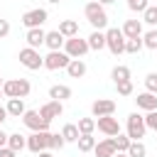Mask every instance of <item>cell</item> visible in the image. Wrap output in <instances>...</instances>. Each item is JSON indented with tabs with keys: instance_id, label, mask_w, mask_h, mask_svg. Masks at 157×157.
<instances>
[{
	"instance_id": "obj_32",
	"label": "cell",
	"mask_w": 157,
	"mask_h": 157,
	"mask_svg": "<svg viewBox=\"0 0 157 157\" xmlns=\"http://www.w3.org/2000/svg\"><path fill=\"white\" fill-rule=\"evenodd\" d=\"M66 142H64V137H61V132L56 135V132H49V140H47V150H61Z\"/></svg>"
},
{
	"instance_id": "obj_10",
	"label": "cell",
	"mask_w": 157,
	"mask_h": 157,
	"mask_svg": "<svg viewBox=\"0 0 157 157\" xmlns=\"http://www.w3.org/2000/svg\"><path fill=\"white\" fill-rule=\"evenodd\" d=\"M91 113H93V118L113 115V113H115V101H113V98H96V101L91 103Z\"/></svg>"
},
{
	"instance_id": "obj_37",
	"label": "cell",
	"mask_w": 157,
	"mask_h": 157,
	"mask_svg": "<svg viewBox=\"0 0 157 157\" xmlns=\"http://www.w3.org/2000/svg\"><path fill=\"white\" fill-rule=\"evenodd\" d=\"M145 125H147V130H155L157 132V110H150L145 115Z\"/></svg>"
},
{
	"instance_id": "obj_15",
	"label": "cell",
	"mask_w": 157,
	"mask_h": 157,
	"mask_svg": "<svg viewBox=\"0 0 157 157\" xmlns=\"http://www.w3.org/2000/svg\"><path fill=\"white\" fill-rule=\"evenodd\" d=\"M118 150H115V140L113 137H105V140H101V142H96V147H93V155L96 157H113Z\"/></svg>"
},
{
	"instance_id": "obj_44",
	"label": "cell",
	"mask_w": 157,
	"mask_h": 157,
	"mask_svg": "<svg viewBox=\"0 0 157 157\" xmlns=\"http://www.w3.org/2000/svg\"><path fill=\"white\" fill-rule=\"evenodd\" d=\"M37 157H54V155H52V152H49V150H44V152H39V155H37Z\"/></svg>"
},
{
	"instance_id": "obj_46",
	"label": "cell",
	"mask_w": 157,
	"mask_h": 157,
	"mask_svg": "<svg viewBox=\"0 0 157 157\" xmlns=\"http://www.w3.org/2000/svg\"><path fill=\"white\" fill-rule=\"evenodd\" d=\"M2 96H5V93H2V86H0V98H2Z\"/></svg>"
},
{
	"instance_id": "obj_29",
	"label": "cell",
	"mask_w": 157,
	"mask_h": 157,
	"mask_svg": "<svg viewBox=\"0 0 157 157\" xmlns=\"http://www.w3.org/2000/svg\"><path fill=\"white\" fill-rule=\"evenodd\" d=\"M76 145H78V152H93V147H96V137H93V135H78Z\"/></svg>"
},
{
	"instance_id": "obj_6",
	"label": "cell",
	"mask_w": 157,
	"mask_h": 157,
	"mask_svg": "<svg viewBox=\"0 0 157 157\" xmlns=\"http://www.w3.org/2000/svg\"><path fill=\"white\" fill-rule=\"evenodd\" d=\"M64 52L69 54V59H83L91 49H88V42L81 39V37H71L64 42Z\"/></svg>"
},
{
	"instance_id": "obj_38",
	"label": "cell",
	"mask_w": 157,
	"mask_h": 157,
	"mask_svg": "<svg viewBox=\"0 0 157 157\" xmlns=\"http://www.w3.org/2000/svg\"><path fill=\"white\" fill-rule=\"evenodd\" d=\"M128 7H130L132 12H145V7H147V0H128Z\"/></svg>"
},
{
	"instance_id": "obj_18",
	"label": "cell",
	"mask_w": 157,
	"mask_h": 157,
	"mask_svg": "<svg viewBox=\"0 0 157 157\" xmlns=\"http://www.w3.org/2000/svg\"><path fill=\"white\" fill-rule=\"evenodd\" d=\"M64 37L59 34V29H54V32H47V37H44V47H49V52H61L64 49Z\"/></svg>"
},
{
	"instance_id": "obj_33",
	"label": "cell",
	"mask_w": 157,
	"mask_h": 157,
	"mask_svg": "<svg viewBox=\"0 0 157 157\" xmlns=\"http://www.w3.org/2000/svg\"><path fill=\"white\" fill-rule=\"evenodd\" d=\"M113 140H115V150H118V152H128V147H130V142H132V140H130L128 135H123V132H118Z\"/></svg>"
},
{
	"instance_id": "obj_4",
	"label": "cell",
	"mask_w": 157,
	"mask_h": 157,
	"mask_svg": "<svg viewBox=\"0 0 157 157\" xmlns=\"http://www.w3.org/2000/svg\"><path fill=\"white\" fill-rule=\"evenodd\" d=\"M147 132V125H145V115L140 113H130L128 115V125H125V135L130 140H142Z\"/></svg>"
},
{
	"instance_id": "obj_23",
	"label": "cell",
	"mask_w": 157,
	"mask_h": 157,
	"mask_svg": "<svg viewBox=\"0 0 157 157\" xmlns=\"http://www.w3.org/2000/svg\"><path fill=\"white\" fill-rule=\"evenodd\" d=\"M5 110H7V115H12V118H22V113H25L27 108H25V101H22V98H7Z\"/></svg>"
},
{
	"instance_id": "obj_48",
	"label": "cell",
	"mask_w": 157,
	"mask_h": 157,
	"mask_svg": "<svg viewBox=\"0 0 157 157\" xmlns=\"http://www.w3.org/2000/svg\"><path fill=\"white\" fill-rule=\"evenodd\" d=\"M0 86H2V76H0Z\"/></svg>"
},
{
	"instance_id": "obj_13",
	"label": "cell",
	"mask_w": 157,
	"mask_h": 157,
	"mask_svg": "<svg viewBox=\"0 0 157 157\" xmlns=\"http://www.w3.org/2000/svg\"><path fill=\"white\" fill-rule=\"evenodd\" d=\"M64 113V103H59V101H47L44 105H39V115L44 118V120H54V118H59Z\"/></svg>"
},
{
	"instance_id": "obj_20",
	"label": "cell",
	"mask_w": 157,
	"mask_h": 157,
	"mask_svg": "<svg viewBox=\"0 0 157 157\" xmlns=\"http://www.w3.org/2000/svg\"><path fill=\"white\" fill-rule=\"evenodd\" d=\"M49 98H52V101L64 103L66 98H71V88H69L66 83H54V86L49 88Z\"/></svg>"
},
{
	"instance_id": "obj_3",
	"label": "cell",
	"mask_w": 157,
	"mask_h": 157,
	"mask_svg": "<svg viewBox=\"0 0 157 157\" xmlns=\"http://www.w3.org/2000/svg\"><path fill=\"white\" fill-rule=\"evenodd\" d=\"M17 59H20V64H22L25 69H29V71H39V69L44 66V56L39 54V49H32V47L20 49Z\"/></svg>"
},
{
	"instance_id": "obj_12",
	"label": "cell",
	"mask_w": 157,
	"mask_h": 157,
	"mask_svg": "<svg viewBox=\"0 0 157 157\" xmlns=\"http://www.w3.org/2000/svg\"><path fill=\"white\" fill-rule=\"evenodd\" d=\"M47 140H49V130H47V132H32V135L27 137V150H29L32 155H39V152L47 150Z\"/></svg>"
},
{
	"instance_id": "obj_28",
	"label": "cell",
	"mask_w": 157,
	"mask_h": 157,
	"mask_svg": "<svg viewBox=\"0 0 157 157\" xmlns=\"http://www.w3.org/2000/svg\"><path fill=\"white\" fill-rule=\"evenodd\" d=\"M78 128L74 125V123H66L64 128H61V137H64V142H76L78 140Z\"/></svg>"
},
{
	"instance_id": "obj_2",
	"label": "cell",
	"mask_w": 157,
	"mask_h": 157,
	"mask_svg": "<svg viewBox=\"0 0 157 157\" xmlns=\"http://www.w3.org/2000/svg\"><path fill=\"white\" fill-rule=\"evenodd\" d=\"M29 91H32V83L27 78H7V81H2V93L7 98H22L25 101L29 96Z\"/></svg>"
},
{
	"instance_id": "obj_41",
	"label": "cell",
	"mask_w": 157,
	"mask_h": 157,
	"mask_svg": "<svg viewBox=\"0 0 157 157\" xmlns=\"http://www.w3.org/2000/svg\"><path fill=\"white\" fill-rule=\"evenodd\" d=\"M0 147H7V132L0 128Z\"/></svg>"
},
{
	"instance_id": "obj_1",
	"label": "cell",
	"mask_w": 157,
	"mask_h": 157,
	"mask_svg": "<svg viewBox=\"0 0 157 157\" xmlns=\"http://www.w3.org/2000/svg\"><path fill=\"white\" fill-rule=\"evenodd\" d=\"M83 15H86V20L91 22V27L93 29H105L108 27V12H105V7L101 5V2H86V7H83Z\"/></svg>"
},
{
	"instance_id": "obj_43",
	"label": "cell",
	"mask_w": 157,
	"mask_h": 157,
	"mask_svg": "<svg viewBox=\"0 0 157 157\" xmlns=\"http://www.w3.org/2000/svg\"><path fill=\"white\" fill-rule=\"evenodd\" d=\"M96 2H101V5H103V7H105V5H113V2H115V0H96Z\"/></svg>"
},
{
	"instance_id": "obj_24",
	"label": "cell",
	"mask_w": 157,
	"mask_h": 157,
	"mask_svg": "<svg viewBox=\"0 0 157 157\" xmlns=\"http://www.w3.org/2000/svg\"><path fill=\"white\" fill-rule=\"evenodd\" d=\"M130 76H132V71H130V66H125V64H118V66H113V71H110V78H113L115 83L130 81Z\"/></svg>"
},
{
	"instance_id": "obj_26",
	"label": "cell",
	"mask_w": 157,
	"mask_h": 157,
	"mask_svg": "<svg viewBox=\"0 0 157 157\" xmlns=\"http://www.w3.org/2000/svg\"><path fill=\"white\" fill-rule=\"evenodd\" d=\"M125 155H128V157H147V147H145L142 140H132Z\"/></svg>"
},
{
	"instance_id": "obj_45",
	"label": "cell",
	"mask_w": 157,
	"mask_h": 157,
	"mask_svg": "<svg viewBox=\"0 0 157 157\" xmlns=\"http://www.w3.org/2000/svg\"><path fill=\"white\" fill-rule=\"evenodd\" d=\"M113 157H128V155H125V152H115Z\"/></svg>"
},
{
	"instance_id": "obj_17",
	"label": "cell",
	"mask_w": 157,
	"mask_h": 157,
	"mask_svg": "<svg viewBox=\"0 0 157 157\" xmlns=\"http://www.w3.org/2000/svg\"><path fill=\"white\" fill-rule=\"evenodd\" d=\"M135 103H137V108H142V110H157V96L155 93H147V91H142V93H137V98H135Z\"/></svg>"
},
{
	"instance_id": "obj_9",
	"label": "cell",
	"mask_w": 157,
	"mask_h": 157,
	"mask_svg": "<svg viewBox=\"0 0 157 157\" xmlns=\"http://www.w3.org/2000/svg\"><path fill=\"white\" fill-rule=\"evenodd\" d=\"M69 54L61 49V52H49L47 56H44V69H49V71H59V69H66L69 66Z\"/></svg>"
},
{
	"instance_id": "obj_31",
	"label": "cell",
	"mask_w": 157,
	"mask_h": 157,
	"mask_svg": "<svg viewBox=\"0 0 157 157\" xmlns=\"http://www.w3.org/2000/svg\"><path fill=\"white\" fill-rule=\"evenodd\" d=\"M142 47H145V49L157 52V29H155V27H152L150 32H145V34H142Z\"/></svg>"
},
{
	"instance_id": "obj_34",
	"label": "cell",
	"mask_w": 157,
	"mask_h": 157,
	"mask_svg": "<svg viewBox=\"0 0 157 157\" xmlns=\"http://www.w3.org/2000/svg\"><path fill=\"white\" fill-rule=\"evenodd\" d=\"M145 88H147V93H155L157 96V71H150L145 76Z\"/></svg>"
},
{
	"instance_id": "obj_8",
	"label": "cell",
	"mask_w": 157,
	"mask_h": 157,
	"mask_svg": "<svg viewBox=\"0 0 157 157\" xmlns=\"http://www.w3.org/2000/svg\"><path fill=\"white\" fill-rule=\"evenodd\" d=\"M47 17H49V15H47L44 7H34V10H27L20 22H22L27 29H34V27H42V25L47 22Z\"/></svg>"
},
{
	"instance_id": "obj_16",
	"label": "cell",
	"mask_w": 157,
	"mask_h": 157,
	"mask_svg": "<svg viewBox=\"0 0 157 157\" xmlns=\"http://www.w3.org/2000/svg\"><path fill=\"white\" fill-rule=\"evenodd\" d=\"M44 37H47V32H44L42 27L27 29V34H25V39H27V47H32V49H39V47L44 44Z\"/></svg>"
},
{
	"instance_id": "obj_21",
	"label": "cell",
	"mask_w": 157,
	"mask_h": 157,
	"mask_svg": "<svg viewBox=\"0 0 157 157\" xmlns=\"http://www.w3.org/2000/svg\"><path fill=\"white\" fill-rule=\"evenodd\" d=\"M59 34H61L64 39L78 37V22H76V20H64V22H59Z\"/></svg>"
},
{
	"instance_id": "obj_7",
	"label": "cell",
	"mask_w": 157,
	"mask_h": 157,
	"mask_svg": "<svg viewBox=\"0 0 157 157\" xmlns=\"http://www.w3.org/2000/svg\"><path fill=\"white\" fill-rule=\"evenodd\" d=\"M22 123L25 128H29L32 132H47L49 130V120H44L39 115V110H25L22 113Z\"/></svg>"
},
{
	"instance_id": "obj_40",
	"label": "cell",
	"mask_w": 157,
	"mask_h": 157,
	"mask_svg": "<svg viewBox=\"0 0 157 157\" xmlns=\"http://www.w3.org/2000/svg\"><path fill=\"white\" fill-rule=\"evenodd\" d=\"M0 157H17V152H12L10 147H0Z\"/></svg>"
},
{
	"instance_id": "obj_14",
	"label": "cell",
	"mask_w": 157,
	"mask_h": 157,
	"mask_svg": "<svg viewBox=\"0 0 157 157\" xmlns=\"http://www.w3.org/2000/svg\"><path fill=\"white\" fill-rule=\"evenodd\" d=\"M120 32L125 34V39H140L142 37V22L140 20H125Z\"/></svg>"
},
{
	"instance_id": "obj_47",
	"label": "cell",
	"mask_w": 157,
	"mask_h": 157,
	"mask_svg": "<svg viewBox=\"0 0 157 157\" xmlns=\"http://www.w3.org/2000/svg\"><path fill=\"white\" fill-rule=\"evenodd\" d=\"M49 2H61V0H49Z\"/></svg>"
},
{
	"instance_id": "obj_39",
	"label": "cell",
	"mask_w": 157,
	"mask_h": 157,
	"mask_svg": "<svg viewBox=\"0 0 157 157\" xmlns=\"http://www.w3.org/2000/svg\"><path fill=\"white\" fill-rule=\"evenodd\" d=\"M7 34H10V22L0 17V39H2V37H7Z\"/></svg>"
},
{
	"instance_id": "obj_42",
	"label": "cell",
	"mask_w": 157,
	"mask_h": 157,
	"mask_svg": "<svg viewBox=\"0 0 157 157\" xmlns=\"http://www.w3.org/2000/svg\"><path fill=\"white\" fill-rule=\"evenodd\" d=\"M5 120H7V110H5V105H0V128H2Z\"/></svg>"
},
{
	"instance_id": "obj_19",
	"label": "cell",
	"mask_w": 157,
	"mask_h": 157,
	"mask_svg": "<svg viewBox=\"0 0 157 157\" xmlns=\"http://www.w3.org/2000/svg\"><path fill=\"white\" fill-rule=\"evenodd\" d=\"M86 71H88V66H86V61H83V59H71V61H69V66H66V74H69L71 78H83V76H86Z\"/></svg>"
},
{
	"instance_id": "obj_22",
	"label": "cell",
	"mask_w": 157,
	"mask_h": 157,
	"mask_svg": "<svg viewBox=\"0 0 157 157\" xmlns=\"http://www.w3.org/2000/svg\"><path fill=\"white\" fill-rule=\"evenodd\" d=\"M88 49H93V52H101V49H105V32H98V29H93L91 34H88Z\"/></svg>"
},
{
	"instance_id": "obj_11",
	"label": "cell",
	"mask_w": 157,
	"mask_h": 157,
	"mask_svg": "<svg viewBox=\"0 0 157 157\" xmlns=\"http://www.w3.org/2000/svg\"><path fill=\"white\" fill-rule=\"evenodd\" d=\"M96 128H98L105 137H115V135L120 132V123H118V118H113V115L96 118Z\"/></svg>"
},
{
	"instance_id": "obj_5",
	"label": "cell",
	"mask_w": 157,
	"mask_h": 157,
	"mask_svg": "<svg viewBox=\"0 0 157 157\" xmlns=\"http://www.w3.org/2000/svg\"><path fill=\"white\" fill-rule=\"evenodd\" d=\"M105 47L110 49V54H113V56L125 54V34H123L118 27L105 29Z\"/></svg>"
},
{
	"instance_id": "obj_25",
	"label": "cell",
	"mask_w": 157,
	"mask_h": 157,
	"mask_svg": "<svg viewBox=\"0 0 157 157\" xmlns=\"http://www.w3.org/2000/svg\"><path fill=\"white\" fill-rule=\"evenodd\" d=\"M7 147H10L12 152H22V150L27 147V137L20 135V132H12V135H7Z\"/></svg>"
},
{
	"instance_id": "obj_36",
	"label": "cell",
	"mask_w": 157,
	"mask_h": 157,
	"mask_svg": "<svg viewBox=\"0 0 157 157\" xmlns=\"http://www.w3.org/2000/svg\"><path fill=\"white\" fill-rule=\"evenodd\" d=\"M118 86V96H132V81H120Z\"/></svg>"
},
{
	"instance_id": "obj_27",
	"label": "cell",
	"mask_w": 157,
	"mask_h": 157,
	"mask_svg": "<svg viewBox=\"0 0 157 157\" xmlns=\"http://www.w3.org/2000/svg\"><path fill=\"white\" fill-rule=\"evenodd\" d=\"M76 128H78L81 135H93V130H96V118H78Z\"/></svg>"
},
{
	"instance_id": "obj_35",
	"label": "cell",
	"mask_w": 157,
	"mask_h": 157,
	"mask_svg": "<svg viewBox=\"0 0 157 157\" xmlns=\"http://www.w3.org/2000/svg\"><path fill=\"white\" fill-rule=\"evenodd\" d=\"M142 49V37L140 39H125V52L128 54H137Z\"/></svg>"
},
{
	"instance_id": "obj_30",
	"label": "cell",
	"mask_w": 157,
	"mask_h": 157,
	"mask_svg": "<svg viewBox=\"0 0 157 157\" xmlns=\"http://www.w3.org/2000/svg\"><path fill=\"white\" fill-rule=\"evenodd\" d=\"M140 22H147L150 27H157V5H147Z\"/></svg>"
}]
</instances>
